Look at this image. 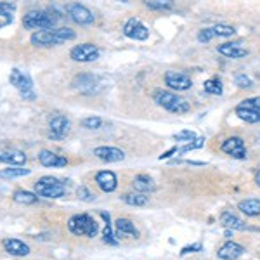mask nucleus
Instances as JSON below:
<instances>
[{
    "instance_id": "nucleus-1",
    "label": "nucleus",
    "mask_w": 260,
    "mask_h": 260,
    "mask_svg": "<svg viewBox=\"0 0 260 260\" xmlns=\"http://www.w3.org/2000/svg\"><path fill=\"white\" fill-rule=\"evenodd\" d=\"M75 39H77V33L68 26H62V28H52V30L31 33L30 42L35 47H52V45H61L64 42Z\"/></svg>"
},
{
    "instance_id": "nucleus-2",
    "label": "nucleus",
    "mask_w": 260,
    "mask_h": 260,
    "mask_svg": "<svg viewBox=\"0 0 260 260\" xmlns=\"http://www.w3.org/2000/svg\"><path fill=\"white\" fill-rule=\"evenodd\" d=\"M59 16L54 14L47 9H33L28 11L23 18V26L26 30H37V31H45L56 28Z\"/></svg>"
},
{
    "instance_id": "nucleus-3",
    "label": "nucleus",
    "mask_w": 260,
    "mask_h": 260,
    "mask_svg": "<svg viewBox=\"0 0 260 260\" xmlns=\"http://www.w3.org/2000/svg\"><path fill=\"white\" fill-rule=\"evenodd\" d=\"M154 103L158 106H161L163 110L170 111V113H175V115H184L191 110V104L187 103L184 98H180L175 92L172 90H156L154 92Z\"/></svg>"
},
{
    "instance_id": "nucleus-4",
    "label": "nucleus",
    "mask_w": 260,
    "mask_h": 260,
    "mask_svg": "<svg viewBox=\"0 0 260 260\" xmlns=\"http://www.w3.org/2000/svg\"><path fill=\"white\" fill-rule=\"evenodd\" d=\"M33 189H35L37 196H42V198H47V200H57V198H61V196H64L66 186H64V182H61L57 177L45 175V177L37 180Z\"/></svg>"
},
{
    "instance_id": "nucleus-5",
    "label": "nucleus",
    "mask_w": 260,
    "mask_h": 260,
    "mask_svg": "<svg viewBox=\"0 0 260 260\" xmlns=\"http://www.w3.org/2000/svg\"><path fill=\"white\" fill-rule=\"evenodd\" d=\"M68 229L75 236L95 238L99 233V224H98V220L92 219L87 213H78V215H73L68 220Z\"/></svg>"
},
{
    "instance_id": "nucleus-6",
    "label": "nucleus",
    "mask_w": 260,
    "mask_h": 260,
    "mask_svg": "<svg viewBox=\"0 0 260 260\" xmlns=\"http://www.w3.org/2000/svg\"><path fill=\"white\" fill-rule=\"evenodd\" d=\"M9 82H11V85H14V89L19 92L23 99H26V101H35L37 99L35 87H33V80H31V77L26 73V71L12 68L11 75H9Z\"/></svg>"
},
{
    "instance_id": "nucleus-7",
    "label": "nucleus",
    "mask_w": 260,
    "mask_h": 260,
    "mask_svg": "<svg viewBox=\"0 0 260 260\" xmlns=\"http://www.w3.org/2000/svg\"><path fill=\"white\" fill-rule=\"evenodd\" d=\"M71 85H73L78 92H82V94H87V95L98 94V92L103 89L101 78L95 77V75H90V73L77 75V77L73 78V82H71Z\"/></svg>"
},
{
    "instance_id": "nucleus-8",
    "label": "nucleus",
    "mask_w": 260,
    "mask_h": 260,
    "mask_svg": "<svg viewBox=\"0 0 260 260\" xmlns=\"http://www.w3.org/2000/svg\"><path fill=\"white\" fill-rule=\"evenodd\" d=\"M66 12H68L70 18L77 24H80V26H87V24H92L95 21L94 12H92L89 7L82 6V4H77V2L68 4V6H66Z\"/></svg>"
},
{
    "instance_id": "nucleus-9",
    "label": "nucleus",
    "mask_w": 260,
    "mask_h": 260,
    "mask_svg": "<svg viewBox=\"0 0 260 260\" xmlns=\"http://www.w3.org/2000/svg\"><path fill=\"white\" fill-rule=\"evenodd\" d=\"M70 57L77 62H92L99 59V49L94 44H80L70 50Z\"/></svg>"
},
{
    "instance_id": "nucleus-10",
    "label": "nucleus",
    "mask_w": 260,
    "mask_h": 260,
    "mask_svg": "<svg viewBox=\"0 0 260 260\" xmlns=\"http://www.w3.org/2000/svg\"><path fill=\"white\" fill-rule=\"evenodd\" d=\"M165 85L172 90L184 92V90H189L192 87V80H191L189 75L182 73V71H167Z\"/></svg>"
},
{
    "instance_id": "nucleus-11",
    "label": "nucleus",
    "mask_w": 260,
    "mask_h": 260,
    "mask_svg": "<svg viewBox=\"0 0 260 260\" xmlns=\"http://www.w3.org/2000/svg\"><path fill=\"white\" fill-rule=\"evenodd\" d=\"M220 151H224L225 154L236 158V160H245L246 158V148H245V141L238 136L228 137L224 142L220 144Z\"/></svg>"
},
{
    "instance_id": "nucleus-12",
    "label": "nucleus",
    "mask_w": 260,
    "mask_h": 260,
    "mask_svg": "<svg viewBox=\"0 0 260 260\" xmlns=\"http://www.w3.org/2000/svg\"><path fill=\"white\" fill-rule=\"evenodd\" d=\"M123 35L128 37V39H132V40L144 42V40L149 39V30L142 24L141 19L130 18L127 23L123 24Z\"/></svg>"
},
{
    "instance_id": "nucleus-13",
    "label": "nucleus",
    "mask_w": 260,
    "mask_h": 260,
    "mask_svg": "<svg viewBox=\"0 0 260 260\" xmlns=\"http://www.w3.org/2000/svg\"><path fill=\"white\" fill-rule=\"evenodd\" d=\"M70 127H71L70 120L62 115H57L54 118H50L49 121V136L56 141H61L70 134Z\"/></svg>"
},
{
    "instance_id": "nucleus-14",
    "label": "nucleus",
    "mask_w": 260,
    "mask_h": 260,
    "mask_svg": "<svg viewBox=\"0 0 260 260\" xmlns=\"http://www.w3.org/2000/svg\"><path fill=\"white\" fill-rule=\"evenodd\" d=\"M95 184L99 186L101 191L104 192H113L118 187V179H116L115 172L111 170H101L95 174Z\"/></svg>"
},
{
    "instance_id": "nucleus-15",
    "label": "nucleus",
    "mask_w": 260,
    "mask_h": 260,
    "mask_svg": "<svg viewBox=\"0 0 260 260\" xmlns=\"http://www.w3.org/2000/svg\"><path fill=\"white\" fill-rule=\"evenodd\" d=\"M94 154L99 160L106 163H118L125 160V153L118 148H111V146H101V148L94 149Z\"/></svg>"
},
{
    "instance_id": "nucleus-16",
    "label": "nucleus",
    "mask_w": 260,
    "mask_h": 260,
    "mask_svg": "<svg viewBox=\"0 0 260 260\" xmlns=\"http://www.w3.org/2000/svg\"><path fill=\"white\" fill-rule=\"evenodd\" d=\"M39 161L40 165L47 167V169H61V167L68 165V160L61 154H56L49 149H42L39 153Z\"/></svg>"
},
{
    "instance_id": "nucleus-17",
    "label": "nucleus",
    "mask_w": 260,
    "mask_h": 260,
    "mask_svg": "<svg viewBox=\"0 0 260 260\" xmlns=\"http://www.w3.org/2000/svg\"><path fill=\"white\" fill-rule=\"evenodd\" d=\"M2 246L12 257H26V255H30V246L24 241L16 240V238H6L2 241Z\"/></svg>"
},
{
    "instance_id": "nucleus-18",
    "label": "nucleus",
    "mask_w": 260,
    "mask_h": 260,
    "mask_svg": "<svg viewBox=\"0 0 260 260\" xmlns=\"http://www.w3.org/2000/svg\"><path fill=\"white\" fill-rule=\"evenodd\" d=\"M243 253H245V246H241L240 243H236V241H228L219 248L217 257L220 260H236V258H240Z\"/></svg>"
},
{
    "instance_id": "nucleus-19",
    "label": "nucleus",
    "mask_w": 260,
    "mask_h": 260,
    "mask_svg": "<svg viewBox=\"0 0 260 260\" xmlns=\"http://www.w3.org/2000/svg\"><path fill=\"white\" fill-rule=\"evenodd\" d=\"M219 54L231 59H241V57L248 56V49L241 47V42H229V44H222L219 45Z\"/></svg>"
},
{
    "instance_id": "nucleus-20",
    "label": "nucleus",
    "mask_w": 260,
    "mask_h": 260,
    "mask_svg": "<svg viewBox=\"0 0 260 260\" xmlns=\"http://www.w3.org/2000/svg\"><path fill=\"white\" fill-rule=\"evenodd\" d=\"M115 236L116 240H121V238H139V231H137V228L134 225L132 220L128 219H120L115 222Z\"/></svg>"
},
{
    "instance_id": "nucleus-21",
    "label": "nucleus",
    "mask_w": 260,
    "mask_h": 260,
    "mask_svg": "<svg viewBox=\"0 0 260 260\" xmlns=\"http://www.w3.org/2000/svg\"><path fill=\"white\" fill-rule=\"evenodd\" d=\"M26 154L19 149H0V161L12 167H21L26 163Z\"/></svg>"
},
{
    "instance_id": "nucleus-22",
    "label": "nucleus",
    "mask_w": 260,
    "mask_h": 260,
    "mask_svg": "<svg viewBox=\"0 0 260 260\" xmlns=\"http://www.w3.org/2000/svg\"><path fill=\"white\" fill-rule=\"evenodd\" d=\"M220 224L224 225L225 229H231V231H246L248 225L245 224V220L240 219L236 213H233L231 210H225L220 213Z\"/></svg>"
},
{
    "instance_id": "nucleus-23",
    "label": "nucleus",
    "mask_w": 260,
    "mask_h": 260,
    "mask_svg": "<svg viewBox=\"0 0 260 260\" xmlns=\"http://www.w3.org/2000/svg\"><path fill=\"white\" fill-rule=\"evenodd\" d=\"M132 187L136 189V192H142V194H146V192H153L154 189H156V184H154V180L151 179L149 175L139 174V175L134 177Z\"/></svg>"
},
{
    "instance_id": "nucleus-24",
    "label": "nucleus",
    "mask_w": 260,
    "mask_h": 260,
    "mask_svg": "<svg viewBox=\"0 0 260 260\" xmlns=\"http://www.w3.org/2000/svg\"><path fill=\"white\" fill-rule=\"evenodd\" d=\"M238 210L245 213L246 217H258L260 215V200L257 198H248L238 203Z\"/></svg>"
},
{
    "instance_id": "nucleus-25",
    "label": "nucleus",
    "mask_w": 260,
    "mask_h": 260,
    "mask_svg": "<svg viewBox=\"0 0 260 260\" xmlns=\"http://www.w3.org/2000/svg\"><path fill=\"white\" fill-rule=\"evenodd\" d=\"M101 217L106 220V225H104V231H103V241L108 243V245H118V240H116L115 233H113V228H111V219H110V213L106 212H101Z\"/></svg>"
},
{
    "instance_id": "nucleus-26",
    "label": "nucleus",
    "mask_w": 260,
    "mask_h": 260,
    "mask_svg": "<svg viewBox=\"0 0 260 260\" xmlns=\"http://www.w3.org/2000/svg\"><path fill=\"white\" fill-rule=\"evenodd\" d=\"M12 200L16 201V203L19 205H33L39 201V196L35 194V192L31 191H24V189H18L14 191V194H12Z\"/></svg>"
},
{
    "instance_id": "nucleus-27",
    "label": "nucleus",
    "mask_w": 260,
    "mask_h": 260,
    "mask_svg": "<svg viewBox=\"0 0 260 260\" xmlns=\"http://www.w3.org/2000/svg\"><path fill=\"white\" fill-rule=\"evenodd\" d=\"M236 116L246 123H258L260 121V110H243V108H238L234 110Z\"/></svg>"
},
{
    "instance_id": "nucleus-28",
    "label": "nucleus",
    "mask_w": 260,
    "mask_h": 260,
    "mask_svg": "<svg viewBox=\"0 0 260 260\" xmlns=\"http://www.w3.org/2000/svg\"><path fill=\"white\" fill-rule=\"evenodd\" d=\"M121 200L130 207H144V205H148V196L142 194V192H127V194L121 196Z\"/></svg>"
},
{
    "instance_id": "nucleus-29",
    "label": "nucleus",
    "mask_w": 260,
    "mask_h": 260,
    "mask_svg": "<svg viewBox=\"0 0 260 260\" xmlns=\"http://www.w3.org/2000/svg\"><path fill=\"white\" fill-rule=\"evenodd\" d=\"M30 169H21V167H12V169H4L0 170V179H16V177H24L30 175Z\"/></svg>"
},
{
    "instance_id": "nucleus-30",
    "label": "nucleus",
    "mask_w": 260,
    "mask_h": 260,
    "mask_svg": "<svg viewBox=\"0 0 260 260\" xmlns=\"http://www.w3.org/2000/svg\"><path fill=\"white\" fill-rule=\"evenodd\" d=\"M203 89L207 94H212V95H220L222 94V82L219 78H210L203 83Z\"/></svg>"
},
{
    "instance_id": "nucleus-31",
    "label": "nucleus",
    "mask_w": 260,
    "mask_h": 260,
    "mask_svg": "<svg viewBox=\"0 0 260 260\" xmlns=\"http://www.w3.org/2000/svg\"><path fill=\"white\" fill-rule=\"evenodd\" d=\"M146 7H149L153 11H169L174 7V2L172 0H148Z\"/></svg>"
},
{
    "instance_id": "nucleus-32",
    "label": "nucleus",
    "mask_w": 260,
    "mask_h": 260,
    "mask_svg": "<svg viewBox=\"0 0 260 260\" xmlns=\"http://www.w3.org/2000/svg\"><path fill=\"white\" fill-rule=\"evenodd\" d=\"M205 146V137H196L194 141L187 142V144H184L182 148H177V154H184V153H189L192 149H200Z\"/></svg>"
},
{
    "instance_id": "nucleus-33",
    "label": "nucleus",
    "mask_w": 260,
    "mask_h": 260,
    "mask_svg": "<svg viewBox=\"0 0 260 260\" xmlns=\"http://www.w3.org/2000/svg\"><path fill=\"white\" fill-rule=\"evenodd\" d=\"M212 28L217 37H233L234 33H236L234 26H231V24H215V26H212Z\"/></svg>"
},
{
    "instance_id": "nucleus-34",
    "label": "nucleus",
    "mask_w": 260,
    "mask_h": 260,
    "mask_svg": "<svg viewBox=\"0 0 260 260\" xmlns=\"http://www.w3.org/2000/svg\"><path fill=\"white\" fill-rule=\"evenodd\" d=\"M174 139L177 142H186V144H187V142L196 139V134L192 132V130H180V132L174 134Z\"/></svg>"
},
{
    "instance_id": "nucleus-35",
    "label": "nucleus",
    "mask_w": 260,
    "mask_h": 260,
    "mask_svg": "<svg viewBox=\"0 0 260 260\" xmlns=\"http://www.w3.org/2000/svg\"><path fill=\"white\" fill-rule=\"evenodd\" d=\"M103 125V120L99 116H89V118L82 120V127L83 128H89V130H98Z\"/></svg>"
},
{
    "instance_id": "nucleus-36",
    "label": "nucleus",
    "mask_w": 260,
    "mask_h": 260,
    "mask_svg": "<svg viewBox=\"0 0 260 260\" xmlns=\"http://www.w3.org/2000/svg\"><path fill=\"white\" fill-rule=\"evenodd\" d=\"M238 108H243V110H260V98H250L241 101L238 104Z\"/></svg>"
},
{
    "instance_id": "nucleus-37",
    "label": "nucleus",
    "mask_w": 260,
    "mask_h": 260,
    "mask_svg": "<svg viewBox=\"0 0 260 260\" xmlns=\"http://www.w3.org/2000/svg\"><path fill=\"white\" fill-rule=\"evenodd\" d=\"M215 35V31H213V28H205V30H201L198 33V42L200 44H207V42H210Z\"/></svg>"
},
{
    "instance_id": "nucleus-38",
    "label": "nucleus",
    "mask_w": 260,
    "mask_h": 260,
    "mask_svg": "<svg viewBox=\"0 0 260 260\" xmlns=\"http://www.w3.org/2000/svg\"><path fill=\"white\" fill-rule=\"evenodd\" d=\"M78 198H80L82 201H87V203H90V201H94L95 200V196L94 194H92V192L89 191V189H87V187L85 186H80V187H78Z\"/></svg>"
},
{
    "instance_id": "nucleus-39",
    "label": "nucleus",
    "mask_w": 260,
    "mask_h": 260,
    "mask_svg": "<svg viewBox=\"0 0 260 260\" xmlns=\"http://www.w3.org/2000/svg\"><path fill=\"white\" fill-rule=\"evenodd\" d=\"M236 85L240 87V89H250L251 85H253V82H251L250 77H246V75H238L236 77Z\"/></svg>"
},
{
    "instance_id": "nucleus-40",
    "label": "nucleus",
    "mask_w": 260,
    "mask_h": 260,
    "mask_svg": "<svg viewBox=\"0 0 260 260\" xmlns=\"http://www.w3.org/2000/svg\"><path fill=\"white\" fill-rule=\"evenodd\" d=\"M203 250V245L198 241V243H192L189 246H184L182 251H180V255H187V253H196V251H201Z\"/></svg>"
},
{
    "instance_id": "nucleus-41",
    "label": "nucleus",
    "mask_w": 260,
    "mask_h": 260,
    "mask_svg": "<svg viewBox=\"0 0 260 260\" xmlns=\"http://www.w3.org/2000/svg\"><path fill=\"white\" fill-rule=\"evenodd\" d=\"M16 9H18V6H16L14 2H0V12H6V14H12Z\"/></svg>"
},
{
    "instance_id": "nucleus-42",
    "label": "nucleus",
    "mask_w": 260,
    "mask_h": 260,
    "mask_svg": "<svg viewBox=\"0 0 260 260\" xmlns=\"http://www.w3.org/2000/svg\"><path fill=\"white\" fill-rule=\"evenodd\" d=\"M14 21V16L12 14H6V12H0V28H6Z\"/></svg>"
},
{
    "instance_id": "nucleus-43",
    "label": "nucleus",
    "mask_w": 260,
    "mask_h": 260,
    "mask_svg": "<svg viewBox=\"0 0 260 260\" xmlns=\"http://www.w3.org/2000/svg\"><path fill=\"white\" fill-rule=\"evenodd\" d=\"M174 153H177V148H172L170 151H167L165 154H161V156H160V160H165V158H170Z\"/></svg>"
},
{
    "instance_id": "nucleus-44",
    "label": "nucleus",
    "mask_w": 260,
    "mask_h": 260,
    "mask_svg": "<svg viewBox=\"0 0 260 260\" xmlns=\"http://www.w3.org/2000/svg\"><path fill=\"white\" fill-rule=\"evenodd\" d=\"M255 184L260 187V169L257 170V174H255Z\"/></svg>"
}]
</instances>
